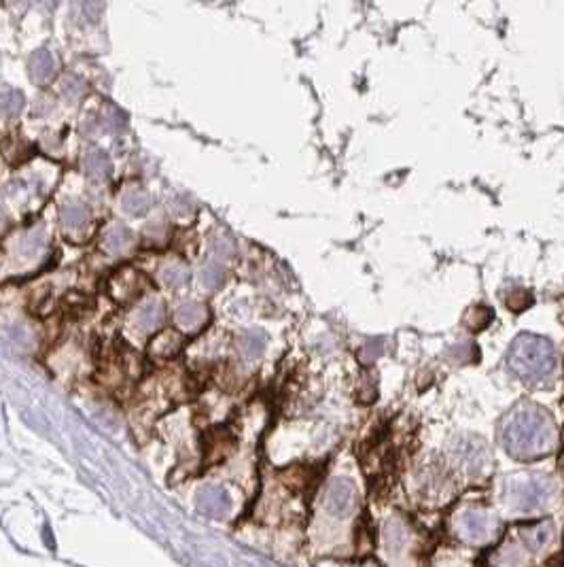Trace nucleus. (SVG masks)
<instances>
[{
  "label": "nucleus",
  "mask_w": 564,
  "mask_h": 567,
  "mask_svg": "<svg viewBox=\"0 0 564 567\" xmlns=\"http://www.w3.org/2000/svg\"><path fill=\"white\" fill-rule=\"evenodd\" d=\"M147 287V280L136 270H121L110 278V294L119 302H132Z\"/></svg>",
  "instance_id": "7ed1b4c3"
},
{
  "label": "nucleus",
  "mask_w": 564,
  "mask_h": 567,
  "mask_svg": "<svg viewBox=\"0 0 564 567\" xmlns=\"http://www.w3.org/2000/svg\"><path fill=\"white\" fill-rule=\"evenodd\" d=\"M213 249H215V253H217L219 257H229V255L233 253V242H231L229 238H217V240H215V245H213Z\"/></svg>",
  "instance_id": "a211bd4d"
},
{
  "label": "nucleus",
  "mask_w": 564,
  "mask_h": 567,
  "mask_svg": "<svg viewBox=\"0 0 564 567\" xmlns=\"http://www.w3.org/2000/svg\"><path fill=\"white\" fill-rule=\"evenodd\" d=\"M151 207V200H149V193L144 189H130L126 195H124V209L130 213V215H144Z\"/></svg>",
  "instance_id": "4468645a"
},
{
  "label": "nucleus",
  "mask_w": 564,
  "mask_h": 567,
  "mask_svg": "<svg viewBox=\"0 0 564 567\" xmlns=\"http://www.w3.org/2000/svg\"><path fill=\"white\" fill-rule=\"evenodd\" d=\"M503 436L507 449L515 455L543 453L551 447L554 425L541 408L522 406L509 415Z\"/></svg>",
  "instance_id": "f03ea898"
},
{
  "label": "nucleus",
  "mask_w": 564,
  "mask_h": 567,
  "mask_svg": "<svg viewBox=\"0 0 564 567\" xmlns=\"http://www.w3.org/2000/svg\"><path fill=\"white\" fill-rule=\"evenodd\" d=\"M195 502H197V510L208 518H221L231 508L229 493L221 487H215V484H208V487L201 489Z\"/></svg>",
  "instance_id": "20e7f679"
},
{
  "label": "nucleus",
  "mask_w": 564,
  "mask_h": 567,
  "mask_svg": "<svg viewBox=\"0 0 564 567\" xmlns=\"http://www.w3.org/2000/svg\"><path fill=\"white\" fill-rule=\"evenodd\" d=\"M60 217H62V223L68 227V230H81L85 223H88V209L81 205V202H66L60 209Z\"/></svg>",
  "instance_id": "9b49d317"
},
{
  "label": "nucleus",
  "mask_w": 564,
  "mask_h": 567,
  "mask_svg": "<svg viewBox=\"0 0 564 567\" xmlns=\"http://www.w3.org/2000/svg\"><path fill=\"white\" fill-rule=\"evenodd\" d=\"M56 74V60L49 49H38L30 58V77L36 83H47Z\"/></svg>",
  "instance_id": "6e6552de"
},
{
  "label": "nucleus",
  "mask_w": 564,
  "mask_h": 567,
  "mask_svg": "<svg viewBox=\"0 0 564 567\" xmlns=\"http://www.w3.org/2000/svg\"><path fill=\"white\" fill-rule=\"evenodd\" d=\"M130 245H132V232L126 225H113L102 238V247L108 253H121Z\"/></svg>",
  "instance_id": "1a4fd4ad"
},
{
  "label": "nucleus",
  "mask_w": 564,
  "mask_h": 567,
  "mask_svg": "<svg viewBox=\"0 0 564 567\" xmlns=\"http://www.w3.org/2000/svg\"><path fill=\"white\" fill-rule=\"evenodd\" d=\"M110 159L104 151H90L85 157H83V170L85 175L94 177V179H104L110 175Z\"/></svg>",
  "instance_id": "9d476101"
},
{
  "label": "nucleus",
  "mask_w": 564,
  "mask_h": 567,
  "mask_svg": "<svg viewBox=\"0 0 564 567\" xmlns=\"http://www.w3.org/2000/svg\"><path fill=\"white\" fill-rule=\"evenodd\" d=\"M45 247H47V236L40 227H34V230H30L28 234H24L19 238V253L26 255V257L38 255Z\"/></svg>",
  "instance_id": "f8f14e48"
},
{
  "label": "nucleus",
  "mask_w": 564,
  "mask_h": 567,
  "mask_svg": "<svg viewBox=\"0 0 564 567\" xmlns=\"http://www.w3.org/2000/svg\"><path fill=\"white\" fill-rule=\"evenodd\" d=\"M181 349H183V336L172 330L157 334L149 344V353L157 359H170V357L179 355Z\"/></svg>",
  "instance_id": "0eeeda50"
},
{
  "label": "nucleus",
  "mask_w": 564,
  "mask_h": 567,
  "mask_svg": "<svg viewBox=\"0 0 564 567\" xmlns=\"http://www.w3.org/2000/svg\"><path fill=\"white\" fill-rule=\"evenodd\" d=\"M380 346H382V342H380V344H378V342H367L365 346L360 349V353H358V355H360V359L365 361V363L374 361V359L380 355V351H382Z\"/></svg>",
  "instance_id": "aec40b11"
},
{
  "label": "nucleus",
  "mask_w": 564,
  "mask_h": 567,
  "mask_svg": "<svg viewBox=\"0 0 564 567\" xmlns=\"http://www.w3.org/2000/svg\"><path fill=\"white\" fill-rule=\"evenodd\" d=\"M208 319H210L208 308L204 304H197V302L181 304L179 310H176V323H179L183 330H187V332L199 330Z\"/></svg>",
  "instance_id": "423d86ee"
},
{
  "label": "nucleus",
  "mask_w": 564,
  "mask_h": 567,
  "mask_svg": "<svg viewBox=\"0 0 564 567\" xmlns=\"http://www.w3.org/2000/svg\"><path fill=\"white\" fill-rule=\"evenodd\" d=\"M265 344H267L265 334L253 330V332H247L244 336H242V340H240V351H242V355H244L247 359H257V357L263 355Z\"/></svg>",
  "instance_id": "ddd939ff"
},
{
  "label": "nucleus",
  "mask_w": 564,
  "mask_h": 567,
  "mask_svg": "<svg viewBox=\"0 0 564 567\" xmlns=\"http://www.w3.org/2000/svg\"><path fill=\"white\" fill-rule=\"evenodd\" d=\"M161 278H164V285L170 287V289H176V287H183L187 278H189V272L183 268V266H170L161 272Z\"/></svg>",
  "instance_id": "f3484780"
},
{
  "label": "nucleus",
  "mask_w": 564,
  "mask_h": 567,
  "mask_svg": "<svg viewBox=\"0 0 564 567\" xmlns=\"http://www.w3.org/2000/svg\"><path fill=\"white\" fill-rule=\"evenodd\" d=\"M132 321H134L136 330L142 332V334L155 332V330H159L161 326H164V321H166V308L161 306V304H157V302L144 304V306H140V308L136 310V314H134Z\"/></svg>",
  "instance_id": "39448f33"
},
{
  "label": "nucleus",
  "mask_w": 564,
  "mask_h": 567,
  "mask_svg": "<svg viewBox=\"0 0 564 567\" xmlns=\"http://www.w3.org/2000/svg\"><path fill=\"white\" fill-rule=\"evenodd\" d=\"M24 109V96L19 90L7 88L0 92V113L7 117H15Z\"/></svg>",
  "instance_id": "2eb2a0df"
},
{
  "label": "nucleus",
  "mask_w": 564,
  "mask_h": 567,
  "mask_svg": "<svg viewBox=\"0 0 564 567\" xmlns=\"http://www.w3.org/2000/svg\"><path fill=\"white\" fill-rule=\"evenodd\" d=\"M62 92H64V96L74 98V96H78L81 92H83V86H81V81H78V79L68 77V79L64 81V88H62Z\"/></svg>",
  "instance_id": "6ab92c4d"
},
{
  "label": "nucleus",
  "mask_w": 564,
  "mask_h": 567,
  "mask_svg": "<svg viewBox=\"0 0 564 567\" xmlns=\"http://www.w3.org/2000/svg\"><path fill=\"white\" fill-rule=\"evenodd\" d=\"M199 278L208 289H217L223 282V268L219 266V262H208L204 268H201Z\"/></svg>",
  "instance_id": "dca6fc26"
},
{
  "label": "nucleus",
  "mask_w": 564,
  "mask_h": 567,
  "mask_svg": "<svg viewBox=\"0 0 564 567\" xmlns=\"http://www.w3.org/2000/svg\"><path fill=\"white\" fill-rule=\"evenodd\" d=\"M511 374L526 385L547 383L558 366V355L551 340L535 334H520L507 355Z\"/></svg>",
  "instance_id": "f257e3e1"
},
{
  "label": "nucleus",
  "mask_w": 564,
  "mask_h": 567,
  "mask_svg": "<svg viewBox=\"0 0 564 567\" xmlns=\"http://www.w3.org/2000/svg\"><path fill=\"white\" fill-rule=\"evenodd\" d=\"M0 219H3V213H0Z\"/></svg>",
  "instance_id": "412c9836"
}]
</instances>
